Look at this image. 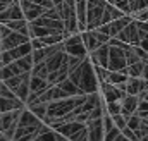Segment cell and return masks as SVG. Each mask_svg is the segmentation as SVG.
<instances>
[{
	"mask_svg": "<svg viewBox=\"0 0 148 141\" xmlns=\"http://www.w3.org/2000/svg\"><path fill=\"white\" fill-rule=\"evenodd\" d=\"M77 86L81 88V91H83L84 95L100 91V81H98V77H97L95 66L91 64L90 57H86V59L83 60V72H81V77H79Z\"/></svg>",
	"mask_w": 148,
	"mask_h": 141,
	"instance_id": "cell-1",
	"label": "cell"
},
{
	"mask_svg": "<svg viewBox=\"0 0 148 141\" xmlns=\"http://www.w3.org/2000/svg\"><path fill=\"white\" fill-rule=\"evenodd\" d=\"M62 43H64V50H66L69 55L79 57V59H86V57H88V50H86V47H84V41H83L81 33L66 36Z\"/></svg>",
	"mask_w": 148,
	"mask_h": 141,
	"instance_id": "cell-2",
	"label": "cell"
},
{
	"mask_svg": "<svg viewBox=\"0 0 148 141\" xmlns=\"http://www.w3.org/2000/svg\"><path fill=\"white\" fill-rule=\"evenodd\" d=\"M100 93L103 97V102H115V100H122L127 93L124 84H112L109 81L100 83Z\"/></svg>",
	"mask_w": 148,
	"mask_h": 141,
	"instance_id": "cell-3",
	"label": "cell"
},
{
	"mask_svg": "<svg viewBox=\"0 0 148 141\" xmlns=\"http://www.w3.org/2000/svg\"><path fill=\"white\" fill-rule=\"evenodd\" d=\"M107 3H88V14H86V28L97 29L102 26V16Z\"/></svg>",
	"mask_w": 148,
	"mask_h": 141,
	"instance_id": "cell-4",
	"label": "cell"
},
{
	"mask_svg": "<svg viewBox=\"0 0 148 141\" xmlns=\"http://www.w3.org/2000/svg\"><path fill=\"white\" fill-rule=\"evenodd\" d=\"M127 60H126V52L122 47H114L110 45V53H109V70H126Z\"/></svg>",
	"mask_w": 148,
	"mask_h": 141,
	"instance_id": "cell-5",
	"label": "cell"
},
{
	"mask_svg": "<svg viewBox=\"0 0 148 141\" xmlns=\"http://www.w3.org/2000/svg\"><path fill=\"white\" fill-rule=\"evenodd\" d=\"M109 53H110V45L103 43L98 48H95L93 52H90L88 57H90L93 66H100V67H107L109 69Z\"/></svg>",
	"mask_w": 148,
	"mask_h": 141,
	"instance_id": "cell-6",
	"label": "cell"
},
{
	"mask_svg": "<svg viewBox=\"0 0 148 141\" xmlns=\"http://www.w3.org/2000/svg\"><path fill=\"white\" fill-rule=\"evenodd\" d=\"M115 38H119L121 41H124L127 45H140V29L136 26V21L133 19Z\"/></svg>",
	"mask_w": 148,
	"mask_h": 141,
	"instance_id": "cell-7",
	"label": "cell"
},
{
	"mask_svg": "<svg viewBox=\"0 0 148 141\" xmlns=\"http://www.w3.org/2000/svg\"><path fill=\"white\" fill-rule=\"evenodd\" d=\"M124 88H126V93H127V95H138V97H140L143 91L148 90V79L129 76L127 81L124 83Z\"/></svg>",
	"mask_w": 148,
	"mask_h": 141,
	"instance_id": "cell-8",
	"label": "cell"
},
{
	"mask_svg": "<svg viewBox=\"0 0 148 141\" xmlns=\"http://www.w3.org/2000/svg\"><path fill=\"white\" fill-rule=\"evenodd\" d=\"M16 19H26L24 17V12H23V7H21L19 2L10 3L5 10L0 12V23L2 24H7L9 21H16Z\"/></svg>",
	"mask_w": 148,
	"mask_h": 141,
	"instance_id": "cell-9",
	"label": "cell"
},
{
	"mask_svg": "<svg viewBox=\"0 0 148 141\" xmlns=\"http://www.w3.org/2000/svg\"><path fill=\"white\" fill-rule=\"evenodd\" d=\"M19 3H21V7H23L24 17H26L29 23H33V21L38 19L40 16H43V12L47 10L45 7L38 5V3H35V2H31V0H19Z\"/></svg>",
	"mask_w": 148,
	"mask_h": 141,
	"instance_id": "cell-10",
	"label": "cell"
},
{
	"mask_svg": "<svg viewBox=\"0 0 148 141\" xmlns=\"http://www.w3.org/2000/svg\"><path fill=\"white\" fill-rule=\"evenodd\" d=\"M31 38L28 35H23V33H17V31H12L10 35L3 36L0 40V45H2V50H10V48H16L17 45L24 43V41H29Z\"/></svg>",
	"mask_w": 148,
	"mask_h": 141,
	"instance_id": "cell-11",
	"label": "cell"
},
{
	"mask_svg": "<svg viewBox=\"0 0 148 141\" xmlns=\"http://www.w3.org/2000/svg\"><path fill=\"white\" fill-rule=\"evenodd\" d=\"M84 127H86L84 122H79V120H69V122H64V124H60L59 127H55V131H57L59 134H62V136L71 138V136H74V134H77L81 129H84Z\"/></svg>",
	"mask_w": 148,
	"mask_h": 141,
	"instance_id": "cell-12",
	"label": "cell"
},
{
	"mask_svg": "<svg viewBox=\"0 0 148 141\" xmlns=\"http://www.w3.org/2000/svg\"><path fill=\"white\" fill-rule=\"evenodd\" d=\"M66 62H67V52H66L64 48L59 50V52H55V53H52V55L45 60V64H47V67H48V72L59 70Z\"/></svg>",
	"mask_w": 148,
	"mask_h": 141,
	"instance_id": "cell-13",
	"label": "cell"
},
{
	"mask_svg": "<svg viewBox=\"0 0 148 141\" xmlns=\"http://www.w3.org/2000/svg\"><path fill=\"white\" fill-rule=\"evenodd\" d=\"M121 103H122L121 114L127 119V117H131L133 114H136L138 103H140V97H138V95H126V97L121 100Z\"/></svg>",
	"mask_w": 148,
	"mask_h": 141,
	"instance_id": "cell-14",
	"label": "cell"
},
{
	"mask_svg": "<svg viewBox=\"0 0 148 141\" xmlns=\"http://www.w3.org/2000/svg\"><path fill=\"white\" fill-rule=\"evenodd\" d=\"M103 103H105V102H103L102 93H100V91H95V93L86 95V100H84V103L81 105V108H83V112H90V110H93V108H97V107L103 105Z\"/></svg>",
	"mask_w": 148,
	"mask_h": 141,
	"instance_id": "cell-15",
	"label": "cell"
},
{
	"mask_svg": "<svg viewBox=\"0 0 148 141\" xmlns=\"http://www.w3.org/2000/svg\"><path fill=\"white\" fill-rule=\"evenodd\" d=\"M41 122H43L41 119H38L28 107H24L23 112H21V117H19L17 126H19V127H26V126H36V124H41Z\"/></svg>",
	"mask_w": 148,
	"mask_h": 141,
	"instance_id": "cell-16",
	"label": "cell"
},
{
	"mask_svg": "<svg viewBox=\"0 0 148 141\" xmlns=\"http://www.w3.org/2000/svg\"><path fill=\"white\" fill-rule=\"evenodd\" d=\"M122 16H126V14H124L119 7H115L114 3H109V2H107L105 10H103V16H102V24H109L110 21L119 19V17H122Z\"/></svg>",
	"mask_w": 148,
	"mask_h": 141,
	"instance_id": "cell-17",
	"label": "cell"
},
{
	"mask_svg": "<svg viewBox=\"0 0 148 141\" xmlns=\"http://www.w3.org/2000/svg\"><path fill=\"white\" fill-rule=\"evenodd\" d=\"M29 88H31V91L40 97L43 91H47L48 88H50V83L47 81V79H43V77H40V76H33L31 74V77H29Z\"/></svg>",
	"mask_w": 148,
	"mask_h": 141,
	"instance_id": "cell-18",
	"label": "cell"
},
{
	"mask_svg": "<svg viewBox=\"0 0 148 141\" xmlns=\"http://www.w3.org/2000/svg\"><path fill=\"white\" fill-rule=\"evenodd\" d=\"M81 36H83V41H84V47H86L88 53H90V52H93L95 48H98L100 45H103V43H100V41L97 40V36H95V33H93L91 29L81 31Z\"/></svg>",
	"mask_w": 148,
	"mask_h": 141,
	"instance_id": "cell-19",
	"label": "cell"
},
{
	"mask_svg": "<svg viewBox=\"0 0 148 141\" xmlns=\"http://www.w3.org/2000/svg\"><path fill=\"white\" fill-rule=\"evenodd\" d=\"M9 52H10V55L14 57V60L21 59V57H24V55H28V53H31V52H33L31 40H29V41H24V43H21V45H17L16 48H10Z\"/></svg>",
	"mask_w": 148,
	"mask_h": 141,
	"instance_id": "cell-20",
	"label": "cell"
},
{
	"mask_svg": "<svg viewBox=\"0 0 148 141\" xmlns=\"http://www.w3.org/2000/svg\"><path fill=\"white\" fill-rule=\"evenodd\" d=\"M28 108L36 115L38 119H41V120H45L47 119V112H48V103H45V102H40V100H35L31 105H28Z\"/></svg>",
	"mask_w": 148,
	"mask_h": 141,
	"instance_id": "cell-21",
	"label": "cell"
},
{
	"mask_svg": "<svg viewBox=\"0 0 148 141\" xmlns=\"http://www.w3.org/2000/svg\"><path fill=\"white\" fill-rule=\"evenodd\" d=\"M16 64L19 66V69L23 70V72H31L33 67H35V60H33V55H31V53H28V55L17 59Z\"/></svg>",
	"mask_w": 148,
	"mask_h": 141,
	"instance_id": "cell-22",
	"label": "cell"
},
{
	"mask_svg": "<svg viewBox=\"0 0 148 141\" xmlns=\"http://www.w3.org/2000/svg\"><path fill=\"white\" fill-rule=\"evenodd\" d=\"M143 67H145V60H138V62L127 66L124 72H126L127 76H133V77H141V76H143Z\"/></svg>",
	"mask_w": 148,
	"mask_h": 141,
	"instance_id": "cell-23",
	"label": "cell"
},
{
	"mask_svg": "<svg viewBox=\"0 0 148 141\" xmlns=\"http://www.w3.org/2000/svg\"><path fill=\"white\" fill-rule=\"evenodd\" d=\"M121 110H122V103H121V100H115V102H105V112H107L109 115H117V114H121Z\"/></svg>",
	"mask_w": 148,
	"mask_h": 141,
	"instance_id": "cell-24",
	"label": "cell"
},
{
	"mask_svg": "<svg viewBox=\"0 0 148 141\" xmlns=\"http://www.w3.org/2000/svg\"><path fill=\"white\" fill-rule=\"evenodd\" d=\"M31 74L47 79V77H48V67H47V64H45V62H38V64H35V67H33V70H31Z\"/></svg>",
	"mask_w": 148,
	"mask_h": 141,
	"instance_id": "cell-25",
	"label": "cell"
},
{
	"mask_svg": "<svg viewBox=\"0 0 148 141\" xmlns=\"http://www.w3.org/2000/svg\"><path fill=\"white\" fill-rule=\"evenodd\" d=\"M109 3H114L115 7H119L124 14H131V2L129 0H107Z\"/></svg>",
	"mask_w": 148,
	"mask_h": 141,
	"instance_id": "cell-26",
	"label": "cell"
},
{
	"mask_svg": "<svg viewBox=\"0 0 148 141\" xmlns=\"http://www.w3.org/2000/svg\"><path fill=\"white\" fill-rule=\"evenodd\" d=\"M141 120H143V119H141L138 114H133L131 117H127V127H129V129H133V131H136V129H140Z\"/></svg>",
	"mask_w": 148,
	"mask_h": 141,
	"instance_id": "cell-27",
	"label": "cell"
},
{
	"mask_svg": "<svg viewBox=\"0 0 148 141\" xmlns=\"http://www.w3.org/2000/svg\"><path fill=\"white\" fill-rule=\"evenodd\" d=\"M147 7H148V0H133L131 2V16L143 10V9H147Z\"/></svg>",
	"mask_w": 148,
	"mask_h": 141,
	"instance_id": "cell-28",
	"label": "cell"
},
{
	"mask_svg": "<svg viewBox=\"0 0 148 141\" xmlns=\"http://www.w3.org/2000/svg\"><path fill=\"white\" fill-rule=\"evenodd\" d=\"M136 114H138L141 119H145V117H147V115H148V100H140Z\"/></svg>",
	"mask_w": 148,
	"mask_h": 141,
	"instance_id": "cell-29",
	"label": "cell"
},
{
	"mask_svg": "<svg viewBox=\"0 0 148 141\" xmlns=\"http://www.w3.org/2000/svg\"><path fill=\"white\" fill-rule=\"evenodd\" d=\"M112 117H114V122H115V126H117L121 131H122V129L127 126V119H126L122 114H117V115H112Z\"/></svg>",
	"mask_w": 148,
	"mask_h": 141,
	"instance_id": "cell-30",
	"label": "cell"
},
{
	"mask_svg": "<svg viewBox=\"0 0 148 141\" xmlns=\"http://www.w3.org/2000/svg\"><path fill=\"white\" fill-rule=\"evenodd\" d=\"M121 133H122V131H121V129L115 126V127H112L110 131H107V133H105V136H103V141H114L115 138H117V136H119V134H121Z\"/></svg>",
	"mask_w": 148,
	"mask_h": 141,
	"instance_id": "cell-31",
	"label": "cell"
},
{
	"mask_svg": "<svg viewBox=\"0 0 148 141\" xmlns=\"http://www.w3.org/2000/svg\"><path fill=\"white\" fill-rule=\"evenodd\" d=\"M93 33H95V36H97V40L100 41V43H109L110 41V36L107 35V33H103L100 28H97V29H91Z\"/></svg>",
	"mask_w": 148,
	"mask_h": 141,
	"instance_id": "cell-32",
	"label": "cell"
},
{
	"mask_svg": "<svg viewBox=\"0 0 148 141\" xmlns=\"http://www.w3.org/2000/svg\"><path fill=\"white\" fill-rule=\"evenodd\" d=\"M12 76H16V74H14V70L10 69V66H3V67L0 69V79H2V81H7V79L12 77Z\"/></svg>",
	"mask_w": 148,
	"mask_h": 141,
	"instance_id": "cell-33",
	"label": "cell"
},
{
	"mask_svg": "<svg viewBox=\"0 0 148 141\" xmlns=\"http://www.w3.org/2000/svg\"><path fill=\"white\" fill-rule=\"evenodd\" d=\"M0 59H2V62H3L5 66H9L10 62H14V57L10 55V52H9V50H3V52L0 53Z\"/></svg>",
	"mask_w": 148,
	"mask_h": 141,
	"instance_id": "cell-34",
	"label": "cell"
},
{
	"mask_svg": "<svg viewBox=\"0 0 148 141\" xmlns=\"http://www.w3.org/2000/svg\"><path fill=\"white\" fill-rule=\"evenodd\" d=\"M133 17H134V19H140V21H147L148 23V7L143 9V10H140V12H136V14H133Z\"/></svg>",
	"mask_w": 148,
	"mask_h": 141,
	"instance_id": "cell-35",
	"label": "cell"
},
{
	"mask_svg": "<svg viewBox=\"0 0 148 141\" xmlns=\"http://www.w3.org/2000/svg\"><path fill=\"white\" fill-rule=\"evenodd\" d=\"M31 2H35V3H38V5L45 7V9H50V7H53L52 0H31Z\"/></svg>",
	"mask_w": 148,
	"mask_h": 141,
	"instance_id": "cell-36",
	"label": "cell"
},
{
	"mask_svg": "<svg viewBox=\"0 0 148 141\" xmlns=\"http://www.w3.org/2000/svg\"><path fill=\"white\" fill-rule=\"evenodd\" d=\"M10 3H14V0H0V12H2V10H5Z\"/></svg>",
	"mask_w": 148,
	"mask_h": 141,
	"instance_id": "cell-37",
	"label": "cell"
},
{
	"mask_svg": "<svg viewBox=\"0 0 148 141\" xmlns=\"http://www.w3.org/2000/svg\"><path fill=\"white\" fill-rule=\"evenodd\" d=\"M140 47H141V48H145V50L148 52V35H145L143 38H141V41H140Z\"/></svg>",
	"mask_w": 148,
	"mask_h": 141,
	"instance_id": "cell-38",
	"label": "cell"
},
{
	"mask_svg": "<svg viewBox=\"0 0 148 141\" xmlns=\"http://www.w3.org/2000/svg\"><path fill=\"white\" fill-rule=\"evenodd\" d=\"M141 77L148 79V59L145 60V67H143V76H141Z\"/></svg>",
	"mask_w": 148,
	"mask_h": 141,
	"instance_id": "cell-39",
	"label": "cell"
},
{
	"mask_svg": "<svg viewBox=\"0 0 148 141\" xmlns=\"http://www.w3.org/2000/svg\"><path fill=\"white\" fill-rule=\"evenodd\" d=\"M114 141H131V140H129L126 134H122V133H121V134H119V136H117V138H115Z\"/></svg>",
	"mask_w": 148,
	"mask_h": 141,
	"instance_id": "cell-40",
	"label": "cell"
},
{
	"mask_svg": "<svg viewBox=\"0 0 148 141\" xmlns=\"http://www.w3.org/2000/svg\"><path fill=\"white\" fill-rule=\"evenodd\" d=\"M140 100H148V90H147V91H143V93L140 95Z\"/></svg>",
	"mask_w": 148,
	"mask_h": 141,
	"instance_id": "cell-41",
	"label": "cell"
},
{
	"mask_svg": "<svg viewBox=\"0 0 148 141\" xmlns=\"http://www.w3.org/2000/svg\"><path fill=\"white\" fill-rule=\"evenodd\" d=\"M64 0H52V3H53V7H57V5H60Z\"/></svg>",
	"mask_w": 148,
	"mask_h": 141,
	"instance_id": "cell-42",
	"label": "cell"
},
{
	"mask_svg": "<svg viewBox=\"0 0 148 141\" xmlns=\"http://www.w3.org/2000/svg\"><path fill=\"white\" fill-rule=\"evenodd\" d=\"M2 129H3V127H2V115H0V133H2Z\"/></svg>",
	"mask_w": 148,
	"mask_h": 141,
	"instance_id": "cell-43",
	"label": "cell"
},
{
	"mask_svg": "<svg viewBox=\"0 0 148 141\" xmlns=\"http://www.w3.org/2000/svg\"><path fill=\"white\" fill-rule=\"evenodd\" d=\"M2 26H3V24L0 23V40H2Z\"/></svg>",
	"mask_w": 148,
	"mask_h": 141,
	"instance_id": "cell-44",
	"label": "cell"
},
{
	"mask_svg": "<svg viewBox=\"0 0 148 141\" xmlns=\"http://www.w3.org/2000/svg\"><path fill=\"white\" fill-rule=\"evenodd\" d=\"M3 66H5V64H3V62H2V59H0V69H2Z\"/></svg>",
	"mask_w": 148,
	"mask_h": 141,
	"instance_id": "cell-45",
	"label": "cell"
},
{
	"mask_svg": "<svg viewBox=\"0 0 148 141\" xmlns=\"http://www.w3.org/2000/svg\"><path fill=\"white\" fill-rule=\"evenodd\" d=\"M2 52H3V50H2V45H0V53H2Z\"/></svg>",
	"mask_w": 148,
	"mask_h": 141,
	"instance_id": "cell-46",
	"label": "cell"
},
{
	"mask_svg": "<svg viewBox=\"0 0 148 141\" xmlns=\"http://www.w3.org/2000/svg\"><path fill=\"white\" fill-rule=\"evenodd\" d=\"M145 119H147V120H148V115H147V117H145Z\"/></svg>",
	"mask_w": 148,
	"mask_h": 141,
	"instance_id": "cell-47",
	"label": "cell"
},
{
	"mask_svg": "<svg viewBox=\"0 0 148 141\" xmlns=\"http://www.w3.org/2000/svg\"><path fill=\"white\" fill-rule=\"evenodd\" d=\"M14 2H19V0H14Z\"/></svg>",
	"mask_w": 148,
	"mask_h": 141,
	"instance_id": "cell-48",
	"label": "cell"
},
{
	"mask_svg": "<svg viewBox=\"0 0 148 141\" xmlns=\"http://www.w3.org/2000/svg\"><path fill=\"white\" fill-rule=\"evenodd\" d=\"M129 2H133V0H129Z\"/></svg>",
	"mask_w": 148,
	"mask_h": 141,
	"instance_id": "cell-49",
	"label": "cell"
},
{
	"mask_svg": "<svg viewBox=\"0 0 148 141\" xmlns=\"http://www.w3.org/2000/svg\"><path fill=\"white\" fill-rule=\"evenodd\" d=\"M0 81H2V79H0Z\"/></svg>",
	"mask_w": 148,
	"mask_h": 141,
	"instance_id": "cell-50",
	"label": "cell"
}]
</instances>
